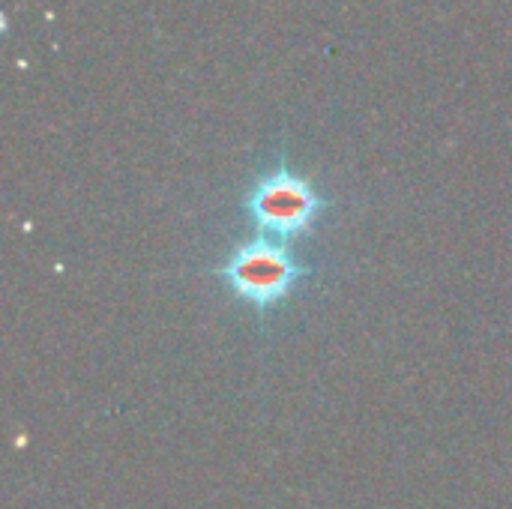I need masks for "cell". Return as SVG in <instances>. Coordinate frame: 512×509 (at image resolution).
Wrapping results in <instances>:
<instances>
[{"label":"cell","mask_w":512,"mask_h":509,"mask_svg":"<svg viewBox=\"0 0 512 509\" xmlns=\"http://www.w3.org/2000/svg\"><path fill=\"white\" fill-rule=\"evenodd\" d=\"M309 276L312 270L285 243L270 237H255L234 246L219 267L225 288L255 312L279 309Z\"/></svg>","instance_id":"6da1fadb"},{"label":"cell","mask_w":512,"mask_h":509,"mask_svg":"<svg viewBox=\"0 0 512 509\" xmlns=\"http://www.w3.org/2000/svg\"><path fill=\"white\" fill-rule=\"evenodd\" d=\"M243 210L264 237L288 243L309 237L324 210H330V201L315 189L312 180L288 165H279L252 183Z\"/></svg>","instance_id":"7a4b0ae2"}]
</instances>
